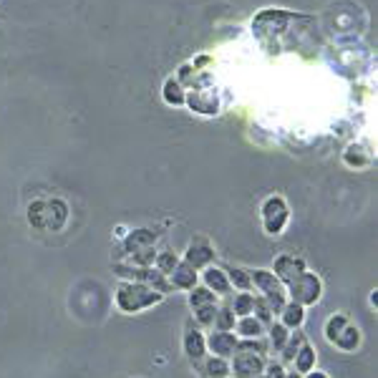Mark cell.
Wrapping results in <instances>:
<instances>
[{"label":"cell","mask_w":378,"mask_h":378,"mask_svg":"<svg viewBox=\"0 0 378 378\" xmlns=\"http://www.w3.org/2000/svg\"><path fill=\"white\" fill-rule=\"evenodd\" d=\"M179 260H181V257L176 255L174 250H161V252H156L154 267L161 272V275H169V272L174 270L176 265H179Z\"/></svg>","instance_id":"obj_29"},{"label":"cell","mask_w":378,"mask_h":378,"mask_svg":"<svg viewBox=\"0 0 378 378\" xmlns=\"http://www.w3.org/2000/svg\"><path fill=\"white\" fill-rule=\"evenodd\" d=\"M116 308L126 315L141 313V310L151 308V305H159L164 300V295L156 293L154 288L144 285V282H129L124 280L116 288Z\"/></svg>","instance_id":"obj_1"},{"label":"cell","mask_w":378,"mask_h":378,"mask_svg":"<svg viewBox=\"0 0 378 378\" xmlns=\"http://www.w3.org/2000/svg\"><path fill=\"white\" fill-rule=\"evenodd\" d=\"M161 96H164V101L169 104V106H184L186 91L176 79H166L164 89H161Z\"/></svg>","instance_id":"obj_26"},{"label":"cell","mask_w":378,"mask_h":378,"mask_svg":"<svg viewBox=\"0 0 378 378\" xmlns=\"http://www.w3.org/2000/svg\"><path fill=\"white\" fill-rule=\"evenodd\" d=\"M285 295H288L290 303H298V305H303V308H310V305L318 303L320 295H323V280H320L318 272L305 270L298 280H293L288 288H285Z\"/></svg>","instance_id":"obj_2"},{"label":"cell","mask_w":378,"mask_h":378,"mask_svg":"<svg viewBox=\"0 0 378 378\" xmlns=\"http://www.w3.org/2000/svg\"><path fill=\"white\" fill-rule=\"evenodd\" d=\"M227 280L237 293H252V280H250V272L242 270V267H227Z\"/></svg>","instance_id":"obj_27"},{"label":"cell","mask_w":378,"mask_h":378,"mask_svg":"<svg viewBox=\"0 0 378 378\" xmlns=\"http://www.w3.org/2000/svg\"><path fill=\"white\" fill-rule=\"evenodd\" d=\"M305 341H308V338H305V333H303L300 328L290 333L288 343H285V346L280 348V353H277V356H280V363H282V366H285V363H293L295 353L300 351V346H303Z\"/></svg>","instance_id":"obj_24"},{"label":"cell","mask_w":378,"mask_h":378,"mask_svg":"<svg viewBox=\"0 0 378 378\" xmlns=\"http://www.w3.org/2000/svg\"><path fill=\"white\" fill-rule=\"evenodd\" d=\"M315 361H318V353H315V348L310 346L308 341L300 346V351L295 353L293 358V371L300 373V376H305V373H310L315 368Z\"/></svg>","instance_id":"obj_18"},{"label":"cell","mask_w":378,"mask_h":378,"mask_svg":"<svg viewBox=\"0 0 378 378\" xmlns=\"http://www.w3.org/2000/svg\"><path fill=\"white\" fill-rule=\"evenodd\" d=\"M255 293H234L229 298V308H232L234 318H245V315H252V308H255Z\"/></svg>","instance_id":"obj_25"},{"label":"cell","mask_w":378,"mask_h":378,"mask_svg":"<svg viewBox=\"0 0 378 378\" xmlns=\"http://www.w3.org/2000/svg\"><path fill=\"white\" fill-rule=\"evenodd\" d=\"M234 336L237 338H262L265 336V328L255 315H245V318H237L234 323Z\"/></svg>","instance_id":"obj_20"},{"label":"cell","mask_w":378,"mask_h":378,"mask_svg":"<svg viewBox=\"0 0 378 378\" xmlns=\"http://www.w3.org/2000/svg\"><path fill=\"white\" fill-rule=\"evenodd\" d=\"M260 214H262V229H265V234H270V237L282 234L290 222V207L280 194L267 197L260 207Z\"/></svg>","instance_id":"obj_3"},{"label":"cell","mask_w":378,"mask_h":378,"mask_svg":"<svg viewBox=\"0 0 378 378\" xmlns=\"http://www.w3.org/2000/svg\"><path fill=\"white\" fill-rule=\"evenodd\" d=\"M361 341H363L361 330H358L353 323H348L346 328H343L341 336L333 341V346H336L338 351H343V353H353V351H358V348H361Z\"/></svg>","instance_id":"obj_17"},{"label":"cell","mask_w":378,"mask_h":378,"mask_svg":"<svg viewBox=\"0 0 378 378\" xmlns=\"http://www.w3.org/2000/svg\"><path fill=\"white\" fill-rule=\"evenodd\" d=\"M308 270L303 257H295V255H277L275 262H272V275L280 280L282 288H288L290 282L298 280L303 272Z\"/></svg>","instance_id":"obj_6"},{"label":"cell","mask_w":378,"mask_h":378,"mask_svg":"<svg viewBox=\"0 0 378 378\" xmlns=\"http://www.w3.org/2000/svg\"><path fill=\"white\" fill-rule=\"evenodd\" d=\"M267 356L252 351H234L232 361H229V376L232 378H257L265 373Z\"/></svg>","instance_id":"obj_4"},{"label":"cell","mask_w":378,"mask_h":378,"mask_svg":"<svg viewBox=\"0 0 378 378\" xmlns=\"http://www.w3.org/2000/svg\"><path fill=\"white\" fill-rule=\"evenodd\" d=\"M250 280H252V288L260 290V295H270V293H277V290H285L280 285V280H277V277L272 275V270H267V267L250 270Z\"/></svg>","instance_id":"obj_13"},{"label":"cell","mask_w":378,"mask_h":378,"mask_svg":"<svg viewBox=\"0 0 378 378\" xmlns=\"http://www.w3.org/2000/svg\"><path fill=\"white\" fill-rule=\"evenodd\" d=\"M28 224L33 229H49V199H36L28 207Z\"/></svg>","instance_id":"obj_21"},{"label":"cell","mask_w":378,"mask_h":378,"mask_svg":"<svg viewBox=\"0 0 378 378\" xmlns=\"http://www.w3.org/2000/svg\"><path fill=\"white\" fill-rule=\"evenodd\" d=\"M277 318H280V323L285 325L288 330H298V328H303V323H305V308H303V305L290 303V300H288Z\"/></svg>","instance_id":"obj_19"},{"label":"cell","mask_w":378,"mask_h":378,"mask_svg":"<svg viewBox=\"0 0 378 378\" xmlns=\"http://www.w3.org/2000/svg\"><path fill=\"white\" fill-rule=\"evenodd\" d=\"M348 323H351V320H348V315H343V313H333V315H330V318H328V323L323 325L325 338H328V341L333 343L338 336H341L343 328H346Z\"/></svg>","instance_id":"obj_28"},{"label":"cell","mask_w":378,"mask_h":378,"mask_svg":"<svg viewBox=\"0 0 378 378\" xmlns=\"http://www.w3.org/2000/svg\"><path fill=\"white\" fill-rule=\"evenodd\" d=\"M181 348H184L186 358L192 363H199L207 356V338H204L202 328L194 325V320L184 325V338H181Z\"/></svg>","instance_id":"obj_7"},{"label":"cell","mask_w":378,"mask_h":378,"mask_svg":"<svg viewBox=\"0 0 378 378\" xmlns=\"http://www.w3.org/2000/svg\"><path fill=\"white\" fill-rule=\"evenodd\" d=\"M227 378H232V376H227Z\"/></svg>","instance_id":"obj_38"},{"label":"cell","mask_w":378,"mask_h":378,"mask_svg":"<svg viewBox=\"0 0 378 378\" xmlns=\"http://www.w3.org/2000/svg\"><path fill=\"white\" fill-rule=\"evenodd\" d=\"M154 242H156V232H154V229L139 227V229H131V232H126V237L121 240V245H124V252H126V255H131V252L144 250V247H154Z\"/></svg>","instance_id":"obj_11"},{"label":"cell","mask_w":378,"mask_h":378,"mask_svg":"<svg viewBox=\"0 0 378 378\" xmlns=\"http://www.w3.org/2000/svg\"><path fill=\"white\" fill-rule=\"evenodd\" d=\"M184 104L192 111L197 114H204V116H212V114H217L219 109V101L217 96H212V94H199V91H192V94H186Z\"/></svg>","instance_id":"obj_14"},{"label":"cell","mask_w":378,"mask_h":378,"mask_svg":"<svg viewBox=\"0 0 378 378\" xmlns=\"http://www.w3.org/2000/svg\"><path fill=\"white\" fill-rule=\"evenodd\" d=\"M186 303H189V308L192 310H197V308H202V305H217L219 298L199 282V285H194V288L186 293Z\"/></svg>","instance_id":"obj_23"},{"label":"cell","mask_w":378,"mask_h":378,"mask_svg":"<svg viewBox=\"0 0 378 378\" xmlns=\"http://www.w3.org/2000/svg\"><path fill=\"white\" fill-rule=\"evenodd\" d=\"M285 378H303V376H300V373H295V371H288V373H285Z\"/></svg>","instance_id":"obj_36"},{"label":"cell","mask_w":378,"mask_h":378,"mask_svg":"<svg viewBox=\"0 0 378 378\" xmlns=\"http://www.w3.org/2000/svg\"><path fill=\"white\" fill-rule=\"evenodd\" d=\"M343 161H346L351 169H363V166L371 164V149H368L366 144H361V141H356V144H351L343 151Z\"/></svg>","instance_id":"obj_16"},{"label":"cell","mask_w":378,"mask_h":378,"mask_svg":"<svg viewBox=\"0 0 378 378\" xmlns=\"http://www.w3.org/2000/svg\"><path fill=\"white\" fill-rule=\"evenodd\" d=\"M154 260H156L154 247H144V250L129 255V265H134V267H154Z\"/></svg>","instance_id":"obj_32"},{"label":"cell","mask_w":378,"mask_h":378,"mask_svg":"<svg viewBox=\"0 0 378 378\" xmlns=\"http://www.w3.org/2000/svg\"><path fill=\"white\" fill-rule=\"evenodd\" d=\"M69 222V207L64 199H49V229L59 232Z\"/></svg>","instance_id":"obj_22"},{"label":"cell","mask_w":378,"mask_h":378,"mask_svg":"<svg viewBox=\"0 0 378 378\" xmlns=\"http://www.w3.org/2000/svg\"><path fill=\"white\" fill-rule=\"evenodd\" d=\"M214 318H217V305H202L194 310V325L197 328H212Z\"/></svg>","instance_id":"obj_31"},{"label":"cell","mask_w":378,"mask_h":378,"mask_svg":"<svg viewBox=\"0 0 378 378\" xmlns=\"http://www.w3.org/2000/svg\"><path fill=\"white\" fill-rule=\"evenodd\" d=\"M199 282H202L207 290H212L217 298H224V295L232 293V285H229L227 272H224L222 267H214V265L204 267L202 275H199Z\"/></svg>","instance_id":"obj_9"},{"label":"cell","mask_w":378,"mask_h":378,"mask_svg":"<svg viewBox=\"0 0 378 378\" xmlns=\"http://www.w3.org/2000/svg\"><path fill=\"white\" fill-rule=\"evenodd\" d=\"M371 305H373V308L378 305V290H373V293H371Z\"/></svg>","instance_id":"obj_35"},{"label":"cell","mask_w":378,"mask_h":378,"mask_svg":"<svg viewBox=\"0 0 378 378\" xmlns=\"http://www.w3.org/2000/svg\"><path fill=\"white\" fill-rule=\"evenodd\" d=\"M234 323H237V318H234L232 308H229V303L224 305H217V318H214V330H234Z\"/></svg>","instance_id":"obj_30"},{"label":"cell","mask_w":378,"mask_h":378,"mask_svg":"<svg viewBox=\"0 0 378 378\" xmlns=\"http://www.w3.org/2000/svg\"><path fill=\"white\" fill-rule=\"evenodd\" d=\"M204 338H207V353L217 358H232L237 341H240V338L234 336V330H214V328Z\"/></svg>","instance_id":"obj_8"},{"label":"cell","mask_w":378,"mask_h":378,"mask_svg":"<svg viewBox=\"0 0 378 378\" xmlns=\"http://www.w3.org/2000/svg\"><path fill=\"white\" fill-rule=\"evenodd\" d=\"M166 277H169L171 290H184V293H189L194 285H199V272L194 270V267L186 265V262H181V260Z\"/></svg>","instance_id":"obj_10"},{"label":"cell","mask_w":378,"mask_h":378,"mask_svg":"<svg viewBox=\"0 0 378 378\" xmlns=\"http://www.w3.org/2000/svg\"><path fill=\"white\" fill-rule=\"evenodd\" d=\"M252 315H255L257 320L262 323V328H267V325L275 320V315H272V310L267 308V303L262 300V295H257L255 298V308H252Z\"/></svg>","instance_id":"obj_33"},{"label":"cell","mask_w":378,"mask_h":378,"mask_svg":"<svg viewBox=\"0 0 378 378\" xmlns=\"http://www.w3.org/2000/svg\"><path fill=\"white\" fill-rule=\"evenodd\" d=\"M192 366L202 378H227L229 376V361L227 358L209 356V353L199 363H192Z\"/></svg>","instance_id":"obj_12"},{"label":"cell","mask_w":378,"mask_h":378,"mask_svg":"<svg viewBox=\"0 0 378 378\" xmlns=\"http://www.w3.org/2000/svg\"><path fill=\"white\" fill-rule=\"evenodd\" d=\"M303 378H330V376H328V373H323V371H318V368H313V371L305 373Z\"/></svg>","instance_id":"obj_34"},{"label":"cell","mask_w":378,"mask_h":378,"mask_svg":"<svg viewBox=\"0 0 378 378\" xmlns=\"http://www.w3.org/2000/svg\"><path fill=\"white\" fill-rule=\"evenodd\" d=\"M290 333L293 330H288L285 325L280 323V320H272L270 325L265 328V341H267V348H270L272 353H280V348L288 343Z\"/></svg>","instance_id":"obj_15"},{"label":"cell","mask_w":378,"mask_h":378,"mask_svg":"<svg viewBox=\"0 0 378 378\" xmlns=\"http://www.w3.org/2000/svg\"><path fill=\"white\" fill-rule=\"evenodd\" d=\"M214 257H217V252H214L212 242H209L207 237H194V240L189 242V247H186V252L181 255V262H186L189 267L202 272L204 267L212 265Z\"/></svg>","instance_id":"obj_5"},{"label":"cell","mask_w":378,"mask_h":378,"mask_svg":"<svg viewBox=\"0 0 378 378\" xmlns=\"http://www.w3.org/2000/svg\"><path fill=\"white\" fill-rule=\"evenodd\" d=\"M257 378H267V376H265V373H260V376H257Z\"/></svg>","instance_id":"obj_37"}]
</instances>
